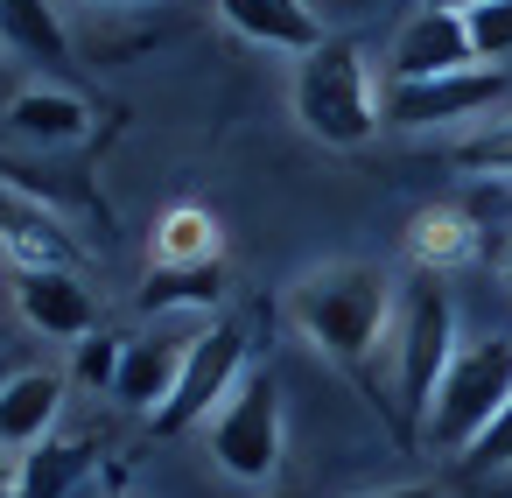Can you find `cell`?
Listing matches in <instances>:
<instances>
[{
	"label": "cell",
	"mask_w": 512,
	"mask_h": 498,
	"mask_svg": "<svg viewBox=\"0 0 512 498\" xmlns=\"http://www.w3.org/2000/svg\"><path fill=\"white\" fill-rule=\"evenodd\" d=\"M505 99V71H456V78H421V85H393L386 99H379V113H386V127H400V134H428V127H477L491 106Z\"/></svg>",
	"instance_id": "52a82bcc"
},
{
	"label": "cell",
	"mask_w": 512,
	"mask_h": 498,
	"mask_svg": "<svg viewBox=\"0 0 512 498\" xmlns=\"http://www.w3.org/2000/svg\"><path fill=\"white\" fill-rule=\"evenodd\" d=\"M288 106H295L302 134L323 141V148H365V141L386 127L365 50H358V43H337V36H323L309 57H295Z\"/></svg>",
	"instance_id": "7a4b0ae2"
},
{
	"label": "cell",
	"mask_w": 512,
	"mask_h": 498,
	"mask_svg": "<svg viewBox=\"0 0 512 498\" xmlns=\"http://www.w3.org/2000/svg\"><path fill=\"white\" fill-rule=\"evenodd\" d=\"M218 218L204 204H169L155 218V267H218Z\"/></svg>",
	"instance_id": "2e32d148"
},
{
	"label": "cell",
	"mask_w": 512,
	"mask_h": 498,
	"mask_svg": "<svg viewBox=\"0 0 512 498\" xmlns=\"http://www.w3.org/2000/svg\"><path fill=\"white\" fill-rule=\"evenodd\" d=\"M225 295V267H148L134 309L141 316H176V309H211Z\"/></svg>",
	"instance_id": "ac0fdd59"
},
{
	"label": "cell",
	"mask_w": 512,
	"mask_h": 498,
	"mask_svg": "<svg viewBox=\"0 0 512 498\" xmlns=\"http://www.w3.org/2000/svg\"><path fill=\"white\" fill-rule=\"evenodd\" d=\"M463 29H470V50H477V64H484V71H498V64L512 57V0H491V8L463 15Z\"/></svg>",
	"instance_id": "44dd1931"
},
{
	"label": "cell",
	"mask_w": 512,
	"mask_h": 498,
	"mask_svg": "<svg viewBox=\"0 0 512 498\" xmlns=\"http://www.w3.org/2000/svg\"><path fill=\"white\" fill-rule=\"evenodd\" d=\"M8 127L22 141H43V148H78L92 134V106L78 92H57V85H29L8 99Z\"/></svg>",
	"instance_id": "5bb4252c"
},
{
	"label": "cell",
	"mask_w": 512,
	"mask_h": 498,
	"mask_svg": "<svg viewBox=\"0 0 512 498\" xmlns=\"http://www.w3.org/2000/svg\"><path fill=\"white\" fill-rule=\"evenodd\" d=\"M57 414H64V372H15L8 386H0V449H36V442H50V428H57Z\"/></svg>",
	"instance_id": "4fadbf2b"
},
{
	"label": "cell",
	"mask_w": 512,
	"mask_h": 498,
	"mask_svg": "<svg viewBox=\"0 0 512 498\" xmlns=\"http://www.w3.org/2000/svg\"><path fill=\"white\" fill-rule=\"evenodd\" d=\"M120 337H106V330H92L85 344H78V358H71V379L78 386H92V393H113V379H120Z\"/></svg>",
	"instance_id": "7402d4cb"
},
{
	"label": "cell",
	"mask_w": 512,
	"mask_h": 498,
	"mask_svg": "<svg viewBox=\"0 0 512 498\" xmlns=\"http://www.w3.org/2000/svg\"><path fill=\"white\" fill-rule=\"evenodd\" d=\"M358 498H435V484H386V491H358Z\"/></svg>",
	"instance_id": "cb8c5ba5"
},
{
	"label": "cell",
	"mask_w": 512,
	"mask_h": 498,
	"mask_svg": "<svg viewBox=\"0 0 512 498\" xmlns=\"http://www.w3.org/2000/svg\"><path fill=\"white\" fill-rule=\"evenodd\" d=\"M267 498H309V491H267Z\"/></svg>",
	"instance_id": "83f0119b"
},
{
	"label": "cell",
	"mask_w": 512,
	"mask_h": 498,
	"mask_svg": "<svg viewBox=\"0 0 512 498\" xmlns=\"http://www.w3.org/2000/svg\"><path fill=\"white\" fill-rule=\"evenodd\" d=\"M225 29H239L246 43L260 50H281V57H309L323 43V22L309 0H218Z\"/></svg>",
	"instance_id": "7c38bea8"
},
{
	"label": "cell",
	"mask_w": 512,
	"mask_h": 498,
	"mask_svg": "<svg viewBox=\"0 0 512 498\" xmlns=\"http://www.w3.org/2000/svg\"><path fill=\"white\" fill-rule=\"evenodd\" d=\"M204 442H211V463L239 484H267L281 470V442H288V421H281V379L267 365H253L232 400L204 421Z\"/></svg>",
	"instance_id": "277c9868"
},
{
	"label": "cell",
	"mask_w": 512,
	"mask_h": 498,
	"mask_svg": "<svg viewBox=\"0 0 512 498\" xmlns=\"http://www.w3.org/2000/svg\"><path fill=\"white\" fill-rule=\"evenodd\" d=\"M183 351H190V337H176V330H148V337H134V344L120 351V379H113V400L155 421V414H162V400L176 393Z\"/></svg>",
	"instance_id": "30bf717a"
},
{
	"label": "cell",
	"mask_w": 512,
	"mask_h": 498,
	"mask_svg": "<svg viewBox=\"0 0 512 498\" xmlns=\"http://www.w3.org/2000/svg\"><path fill=\"white\" fill-rule=\"evenodd\" d=\"M498 274H505V281H512V239H505V253H498Z\"/></svg>",
	"instance_id": "4316f807"
},
{
	"label": "cell",
	"mask_w": 512,
	"mask_h": 498,
	"mask_svg": "<svg viewBox=\"0 0 512 498\" xmlns=\"http://www.w3.org/2000/svg\"><path fill=\"white\" fill-rule=\"evenodd\" d=\"M0 43L29 64H64L71 57V36H64L50 0H0Z\"/></svg>",
	"instance_id": "e0dca14e"
},
{
	"label": "cell",
	"mask_w": 512,
	"mask_h": 498,
	"mask_svg": "<svg viewBox=\"0 0 512 498\" xmlns=\"http://www.w3.org/2000/svg\"><path fill=\"white\" fill-rule=\"evenodd\" d=\"M127 498H134V491H127Z\"/></svg>",
	"instance_id": "f1b7e54d"
},
{
	"label": "cell",
	"mask_w": 512,
	"mask_h": 498,
	"mask_svg": "<svg viewBox=\"0 0 512 498\" xmlns=\"http://www.w3.org/2000/svg\"><path fill=\"white\" fill-rule=\"evenodd\" d=\"M449 162L463 169V176H484V183H512V113L505 120H477V127H463L456 141H449Z\"/></svg>",
	"instance_id": "ffe728a7"
},
{
	"label": "cell",
	"mask_w": 512,
	"mask_h": 498,
	"mask_svg": "<svg viewBox=\"0 0 512 498\" xmlns=\"http://www.w3.org/2000/svg\"><path fill=\"white\" fill-rule=\"evenodd\" d=\"M0 498H22V463L0 456Z\"/></svg>",
	"instance_id": "d4e9b609"
},
{
	"label": "cell",
	"mask_w": 512,
	"mask_h": 498,
	"mask_svg": "<svg viewBox=\"0 0 512 498\" xmlns=\"http://www.w3.org/2000/svg\"><path fill=\"white\" fill-rule=\"evenodd\" d=\"M253 372V337H246V323H204L197 337H190V351H183V372H176V393L162 400V414H155V435H190V428H204L225 400H232V386Z\"/></svg>",
	"instance_id": "8992f818"
},
{
	"label": "cell",
	"mask_w": 512,
	"mask_h": 498,
	"mask_svg": "<svg viewBox=\"0 0 512 498\" xmlns=\"http://www.w3.org/2000/svg\"><path fill=\"white\" fill-rule=\"evenodd\" d=\"M477 253V225L456 211V204H421L414 211V225H407V260L421 267V274H449V267H463Z\"/></svg>",
	"instance_id": "9a60e30c"
},
{
	"label": "cell",
	"mask_w": 512,
	"mask_h": 498,
	"mask_svg": "<svg viewBox=\"0 0 512 498\" xmlns=\"http://www.w3.org/2000/svg\"><path fill=\"white\" fill-rule=\"evenodd\" d=\"M456 71H477V50H470L463 15H449V8H414L407 29L393 36V85L456 78Z\"/></svg>",
	"instance_id": "9c48e42d"
},
{
	"label": "cell",
	"mask_w": 512,
	"mask_h": 498,
	"mask_svg": "<svg viewBox=\"0 0 512 498\" xmlns=\"http://www.w3.org/2000/svg\"><path fill=\"white\" fill-rule=\"evenodd\" d=\"M22 463V498H64L85 470H92V442H64V435H50V442H36L29 456H15Z\"/></svg>",
	"instance_id": "d6986e66"
},
{
	"label": "cell",
	"mask_w": 512,
	"mask_h": 498,
	"mask_svg": "<svg viewBox=\"0 0 512 498\" xmlns=\"http://www.w3.org/2000/svg\"><path fill=\"white\" fill-rule=\"evenodd\" d=\"M463 463H470V470H512V400H505V407H498V421L463 449Z\"/></svg>",
	"instance_id": "603a6c76"
},
{
	"label": "cell",
	"mask_w": 512,
	"mask_h": 498,
	"mask_svg": "<svg viewBox=\"0 0 512 498\" xmlns=\"http://www.w3.org/2000/svg\"><path fill=\"white\" fill-rule=\"evenodd\" d=\"M393 351H400V407H407V421L421 428L428 407H435V393H442V372H449V358H456V309H449L442 274H414V281H407Z\"/></svg>",
	"instance_id": "5b68a950"
},
{
	"label": "cell",
	"mask_w": 512,
	"mask_h": 498,
	"mask_svg": "<svg viewBox=\"0 0 512 498\" xmlns=\"http://www.w3.org/2000/svg\"><path fill=\"white\" fill-rule=\"evenodd\" d=\"M0 246H8V260H15L22 274H29V267H71V260H78L64 218H57L50 204H36V197L8 190V183H0Z\"/></svg>",
	"instance_id": "8fae6325"
},
{
	"label": "cell",
	"mask_w": 512,
	"mask_h": 498,
	"mask_svg": "<svg viewBox=\"0 0 512 498\" xmlns=\"http://www.w3.org/2000/svg\"><path fill=\"white\" fill-rule=\"evenodd\" d=\"M15 309L36 337H57V344H85L99 330V302L92 288L71 274V267H29L15 274Z\"/></svg>",
	"instance_id": "ba28073f"
},
{
	"label": "cell",
	"mask_w": 512,
	"mask_h": 498,
	"mask_svg": "<svg viewBox=\"0 0 512 498\" xmlns=\"http://www.w3.org/2000/svg\"><path fill=\"white\" fill-rule=\"evenodd\" d=\"M505 400H512V337L463 344V351L449 358V372H442V393H435L421 435H428L435 449H456V456H463V449L498 421Z\"/></svg>",
	"instance_id": "3957f363"
},
{
	"label": "cell",
	"mask_w": 512,
	"mask_h": 498,
	"mask_svg": "<svg viewBox=\"0 0 512 498\" xmlns=\"http://www.w3.org/2000/svg\"><path fill=\"white\" fill-rule=\"evenodd\" d=\"M421 8H449V15H477V8H491V0H421Z\"/></svg>",
	"instance_id": "484cf974"
},
{
	"label": "cell",
	"mask_w": 512,
	"mask_h": 498,
	"mask_svg": "<svg viewBox=\"0 0 512 498\" xmlns=\"http://www.w3.org/2000/svg\"><path fill=\"white\" fill-rule=\"evenodd\" d=\"M386 316H393V281L372 260H323L288 288L295 337L337 365H365L386 337Z\"/></svg>",
	"instance_id": "6da1fadb"
}]
</instances>
